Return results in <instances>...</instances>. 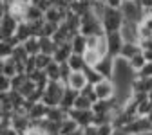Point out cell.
<instances>
[{"label": "cell", "instance_id": "1", "mask_svg": "<svg viewBox=\"0 0 152 135\" xmlns=\"http://www.w3.org/2000/svg\"><path fill=\"white\" fill-rule=\"evenodd\" d=\"M65 88H67V85L62 83V81H49V85L45 87L44 95H42V103L47 105L49 108L60 106L62 105V97L65 94Z\"/></svg>", "mask_w": 152, "mask_h": 135}, {"label": "cell", "instance_id": "2", "mask_svg": "<svg viewBox=\"0 0 152 135\" xmlns=\"http://www.w3.org/2000/svg\"><path fill=\"white\" fill-rule=\"evenodd\" d=\"M125 24V18H123V13L121 9H109L105 11L103 18H102V25L105 29V32H120L121 27Z\"/></svg>", "mask_w": 152, "mask_h": 135}, {"label": "cell", "instance_id": "3", "mask_svg": "<svg viewBox=\"0 0 152 135\" xmlns=\"http://www.w3.org/2000/svg\"><path fill=\"white\" fill-rule=\"evenodd\" d=\"M121 13H123L125 22H130V24H141L145 18V11L138 4V0H134V2H123Z\"/></svg>", "mask_w": 152, "mask_h": 135}, {"label": "cell", "instance_id": "4", "mask_svg": "<svg viewBox=\"0 0 152 135\" xmlns=\"http://www.w3.org/2000/svg\"><path fill=\"white\" fill-rule=\"evenodd\" d=\"M18 25H20V22L11 13L2 14V20H0V40H7V38L16 36Z\"/></svg>", "mask_w": 152, "mask_h": 135}, {"label": "cell", "instance_id": "5", "mask_svg": "<svg viewBox=\"0 0 152 135\" xmlns=\"http://www.w3.org/2000/svg\"><path fill=\"white\" fill-rule=\"evenodd\" d=\"M94 94H96L98 99H102V101H112L118 94V87L112 79H103L98 85H94Z\"/></svg>", "mask_w": 152, "mask_h": 135}, {"label": "cell", "instance_id": "6", "mask_svg": "<svg viewBox=\"0 0 152 135\" xmlns=\"http://www.w3.org/2000/svg\"><path fill=\"white\" fill-rule=\"evenodd\" d=\"M67 113H69L71 119H74L78 123L80 128H87V126L94 124V112L92 110H76V108H72Z\"/></svg>", "mask_w": 152, "mask_h": 135}, {"label": "cell", "instance_id": "7", "mask_svg": "<svg viewBox=\"0 0 152 135\" xmlns=\"http://www.w3.org/2000/svg\"><path fill=\"white\" fill-rule=\"evenodd\" d=\"M150 130H152V124H150L148 117H136L134 121H130L123 128V131H127L129 135H140V133H145Z\"/></svg>", "mask_w": 152, "mask_h": 135}, {"label": "cell", "instance_id": "8", "mask_svg": "<svg viewBox=\"0 0 152 135\" xmlns=\"http://www.w3.org/2000/svg\"><path fill=\"white\" fill-rule=\"evenodd\" d=\"M107 45H109V56L120 58L121 49H123V45H125L123 38H121V32H109V34H107Z\"/></svg>", "mask_w": 152, "mask_h": 135}, {"label": "cell", "instance_id": "9", "mask_svg": "<svg viewBox=\"0 0 152 135\" xmlns=\"http://www.w3.org/2000/svg\"><path fill=\"white\" fill-rule=\"evenodd\" d=\"M120 32H121V38L125 43H140V24L125 22Z\"/></svg>", "mask_w": 152, "mask_h": 135}, {"label": "cell", "instance_id": "10", "mask_svg": "<svg viewBox=\"0 0 152 135\" xmlns=\"http://www.w3.org/2000/svg\"><path fill=\"white\" fill-rule=\"evenodd\" d=\"M27 103H29V101H27ZM47 112H49V106L44 105L42 101H38V103H29V112H27V113H29L33 124L44 121V119L47 117Z\"/></svg>", "mask_w": 152, "mask_h": 135}, {"label": "cell", "instance_id": "11", "mask_svg": "<svg viewBox=\"0 0 152 135\" xmlns=\"http://www.w3.org/2000/svg\"><path fill=\"white\" fill-rule=\"evenodd\" d=\"M65 85H67L69 88L76 90V92H82V90L89 85V81H87L85 72H83V70H78V72H71V76H69V79L65 81Z\"/></svg>", "mask_w": 152, "mask_h": 135}, {"label": "cell", "instance_id": "12", "mask_svg": "<svg viewBox=\"0 0 152 135\" xmlns=\"http://www.w3.org/2000/svg\"><path fill=\"white\" fill-rule=\"evenodd\" d=\"M18 74H20V70H18V61L15 60V58L0 60V76H6V78L13 79Z\"/></svg>", "mask_w": 152, "mask_h": 135}, {"label": "cell", "instance_id": "13", "mask_svg": "<svg viewBox=\"0 0 152 135\" xmlns=\"http://www.w3.org/2000/svg\"><path fill=\"white\" fill-rule=\"evenodd\" d=\"M114 60L116 58H112V56H105L100 60V63L94 67L102 76H103V79H112L114 78Z\"/></svg>", "mask_w": 152, "mask_h": 135}, {"label": "cell", "instance_id": "14", "mask_svg": "<svg viewBox=\"0 0 152 135\" xmlns=\"http://www.w3.org/2000/svg\"><path fill=\"white\" fill-rule=\"evenodd\" d=\"M74 52H72V45H71V42H67V43H62V45H58V49H56V52L53 54V61H56V63H67L69 61V58L72 56Z\"/></svg>", "mask_w": 152, "mask_h": 135}, {"label": "cell", "instance_id": "15", "mask_svg": "<svg viewBox=\"0 0 152 135\" xmlns=\"http://www.w3.org/2000/svg\"><path fill=\"white\" fill-rule=\"evenodd\" d=\"M69 11L82 18L83 14L92 13V0H72L69 6Z\"/></svg>", "mask_w": 152, "mask_h": 135}, {"label": "cell", "instance_id": "16", "mask_svg": "<svg viewBox=\"0 0 152 135\" xmlns=\"http://www.w3.org/2000/svg\"><path fill=\"white\" fill-rule=\"evenodd\" d=\"M80 95V92H76V90H72V88H65V94H64V97H62V108L65 110V112H69V110H72L74 108V103H76V97Z\"/></svg>", "mask_w": 152, "mask_h": 135}, {"label": "cell", "instance_id": "17", "mask_svg": "<svg viewBox=\"0 0 152 135\" xmlns=\"http://www.w3.org/2000/svg\"><path fill=\"white\" fill-rule=\"evenodd\" d=\"M69 117V113L62 108V106H53V108H49V112H47V117L45 119H49V121H53V123H58V124H62L65 119Z\"/></svg>", "mask_w": 152, "mask_h": 135}, {"label": "cell", "instance_id": "18", "mask_svg": "<svg viewBox=\"0 0 152 135\" xmlns=\"http://www.w3.org/2000/svg\"><path fill=\"white\" fill-rule=\"evenodd\" d=\"M71 45H72V52H74V54H80V56H83V54L89 51V49H87V38H85L83 34H76V36L72 38Z\"/></svg>", "mask_w": 152, "mask_h": 135}, {"label": "cell", "instance_id": "19", "mask_svg": "<svg viewBox=\"0 0 152 135\" xmlns=\"http://www.w3.org/2000/svg\"><path fill=\"white\" fill-rule=\"evenodd\" d=\"M141 52H143V51H141L140 43H125V45H123V49H121L120 58H123V60L130 61L134 56H138V54H141Z\"/></svg>", "mask_w": 152, "mask_h": 135}, {"label": "cell", "instance_id": "20", "mask_svg": "<svg viewBox=\"0 0 152 135\" xmlns=\"http://www.w3.org/2000/svg\"><path fill=\"white\" fill-rule=\"evenodd\" d=\"M16 40L20 43H26L29 38H33V31H31V24L27 22H20V25H18V31H16Z\"/></svg>", "mask_w": 152, "mask_h": 135}, {"label": "cell", "instance_id": "21", "mask_svg": "<svg viewBox=\"0 0 152 135\" xmlns=\"http://www.w3.org/2000/svg\"><path fill=\"white\" fill-rule=\"evenodd\" d=\"M58 49L56 42L53 38H40V54H47V56H53Z\"/></svg>", "mask_w": 152, "mask_h": 135}, {"label": "cell", "instance_id": "22", "mask_svg": "<svg viewBox=\"0 0 152 135\" xmlns=\"http://www.w3.org/2000/svg\"><path fill=\"white\" fill-rule=\"evenodd\" d=\"M67 65L71 67L72 72H78V70H85V69H87V63H85V60H83V56H80V54H72V56L69 58Z\"/></svg>", "mask_w": 152, "mask_h": 135}, {"label": "cell", "instance_id": "23", "mask_svg": "<svg viewBox=\"0 0 152 135\" xmlns=\"http://www.w3.org/2000/svg\"><path fill=\"white\" fill-rule=\"evenodd\" d=\"M45 74H47L49 81H62V70H60V63L53 61V63H51V65L45 69Z\"/></svg>", "mask_w": 152, "mask_h": 135}, {"label": "cell", "instance_id": "24", "mask_svg": "<svg viewBox=\"0 0 152 135\" xmlns=\"http://www.w3.org/2000/svg\"><path fill=\"white\" fill-rule=\"evenodd\" d=\"M76 130H80V126H78V123H76L74 119H71V117H67V119L60 124V135H71V133H74Z\"/></svg>", "mask_w": 152, "mask_h": 135}, {"label": "cell", "instance_id": "25", "mask_svg": "<svg viewBox=\"0 0 152 135\" xmlns=\"http://www.w3.org/2000/svg\"><path fill=\"white\" fill-rule=\"evenodd\" d=\"M85 76H87V81H89V85H98L100 81H103V76L94 69V67H87L85 70Z\"/></svg>", "mask_w": 152, "mask_h": 135}, {"label": "cell", "instance_id": "26", "mask_svg": "<svg viewBox=\"0 0 152 135\" xmlns=\"http://www.w3.org/2000/svg\"><path fill=\"white\" fill-rule=\"evenodd\" d=\"M26 51L29 52V56H36V54H40V38H29V40L24 43Z\"/></svg>", "mask_w": 152, "mask_h": 135}, {"label": "cell", "instance_id": "27", "mask_svg": "<svg viewBox=\"0 0 152 135\" xmlns=\"http://www.w3.org/2000/svg\"><path fill=\"white\" fill-rule=\"evenodd\" d=\"M13 58H15L18 63H26V61L29 60V52L26 51L24 43H20V45H16V47H15V51H13Z\"/></svg>", "mask_w": 152, "mask_h": 135}, {"label": "cell", "instance_id": "28", "mask_svg": "<svg viewBox=\"0 0 152 135\" xmlns=\"http://www.w3.org/2000/svg\"><path fill=\"white\" fill-rule=\"evenodd\" d=\"M129 63H130V69L134 70V72H136V76H138V72H140V70L147 65V60L143 58V52H141V54H138V56L132 58V60H130Z\"/></svg>", "mask_w": 152, "mask_h": 135}, {"label": "cell", "instance_id": "29", "mask_svg": "<svg viewBox=\"0 0 152 135\" xmlns=\"http://www.w3.org/2000/svg\"><path fill=\"white\" fill-rule=\"evenodd\" d=\"M83 60H85L87 67H96V65L100 63V60H102V56H100L96 51H87V52L83 54Z\"/></svg>", "mask_w": 152, "mask_h": 135}, {"label": "cell", "instance_id": "30", "mask_svg": "<svg viewBox=\"0 0 152 135\" xmlns=\"http://www.w3.org/2000/svg\"><path fill=\"white\" fill-rule=\"evenodd\" d=\"M53 63V56L47 54H36V69L38 70H45Z\"/></svg>", "mask_w": 152, "mask_h": 135}, {"label": "cell", "instance_id": "31", "mask_svg": "<svg viewBox=\"0 0 152 135\" xmlns=\"http://www.w3.org/2000/svg\"><path fill=\"white\" fill-rule=\"evenodd\" d=\"M74 108L76 110H92V101L89 97H85V95H78L76 97V103H74Z\"/></svg>", "mask_w": 152, "mask_h": 135}, {"label": "cell", "instance_id": "32", "mask_svg": "<svg viewBox=\"0 0 152 135\" xmlns=\"http://www.w3.org/2000/svg\"><path fill=\"white\" fill-rule=\"evenodd\" d=\"M36 90H38V87H36V85H34L31 79H27V83H26V85H24L20 90H18V92H20V95H22V97L29 99V97H31V95H33Z\"/></svg>", "mask_w": 152, "mask_h": 135}, {"label": "cell", "instance_id": "33", "mask_svg": "<svg viewBox=\"0 0 152 135\" xmlns=\"http://www.w3.org/2000/svg\"><path fill=\"white\" fill-rule=\"evenodd\" d=\"M27 79H29V76L27 74H18V76H15V78L11 79V83H13V90H20L26 83H27Z\"/></svg>", "mask_w": 152, "mask_h": 135}, {"label": "cell", "instance_id": "34", "mask_svg": "<svg viewBox=\"0 0 152 135\" xmlns=\"http://www.w3.org/2000/svg\"><path fill=\"white\" fill-rule=\"evenodd\" d=\"M13 90V83L9 78H6V76H0V94H7Z\"/></svg>", "mask_w": 152, "mask_h": 135}, {"label": "cell", "instance_id": "35", "mask_svg": "<svg viewBox=\"0 0 152 135\" xmlns=\"http://www.w3.org/2000/svg\"><path fill=\"white\" fill-rule=\"evenodd\" d=\"M138 78H143V79H152V63H147L140 72H138Z\"/></svg>", "mask_w": 152, "mask_h": 135}, {"label": "cell", "instance_id": "36", "mask_svg": "<svg viewBox=\"0 0 152 135\" xmlns=\"http://www.w3.org/2000/svg\"><path fill=\"white\" fill-rule=\"evenodd\" d=\"M114 128L112 126V123H107V124H100L98 126V135H112L114 133Z\"/></svg>", "mask_w": 152, "mask_h": 135}, {"label": "cell", "instance_id": "37", "mask_svg": "<svg viewBox=\"0 0 152 135\" xmlns=\"http://www.w3.org/2000/svg\"><path fill=\"white\" fill-rule=\"evenodd\" d=\"M125 0H103V4L109 7V9H121Z\"/></svg>", "mask_w": 152, "mask_h": 135}, {"label": "cell", "instance_id": "38", "mask_svg": "<svg viewBox=\"0 0 152 135\" xmlns=\"http://www.w3.org/2000/svg\"><path fill=\"white\" fill-rule=\"evenodd\" d=\"M141 25H143L145 29H148V31L152 32V14H150V13H145V18H143Z\"/></svg>", "mask_w": 152, "mask_h": 135}, {"label": "cell", "instance_id": "39", "mask_svg": "<svg viewBox=\"0 0 152 135\" xmlns=\"http://www.w3.org/2000/svg\"><path fill=\"white\" fill-rule=\"evenodd\" d=\"M26 135H47L40 126H31L27 131H26Z\"/></svg>", "mask_w": 152, "mask_h": 135}, {"label": "cell", "instance_id": "40", "mask_svg": "<svg viewBox=\"0 0 152 135\" xmlns=\"http://www.w3.org/2000/svg\"><path fill=\"white\" fill-rule=\"evenodd\" d=\"M138 4L141 6L143 11H150L152 9V0H138Z\"/></svg>", "mask_w": 152, "mask_h": 135}, {"label": "cell", "instance_id": "41", "mask_svg": "<svg viewBox=\"0 0 152 135\" xmlns=\"http://www.w3.org/2000/svg\"><path fill=\"white\" fill-rule=\"evenodd\" d=\"M83 135H98V126H87L83 128Z\"/></svg>", "mask_w": 152, "mask_h": 135}, {"label": "cell", "instance_id": "42", "mask_svg": "<svg viewBox=\"0 0 152 135\" xmlns=\"http://www.w3.org/2000/svg\"><path fill=\"white\" fill-rule=\"evenodd\" d=\"M143 58L147 60V63H152V51H143Z\"/></svg>", "mask_w": 152, "mask_h": 135}, {"label": "cell", "instance_id": "43", "mask_svg": "<svg viewBox=\"0 0 152 135\" xmlns=\"http://www.w3.org/2000/svg\"><path fill=\"white\" fill-rule=\"evenodd\" d=\"M112 135H129L127 131H123V130H114V133Z\"/></svg>", "mask_w": 152, "mask_h": 135}, {"label": "cell", "instance_id": "44", "mask_svg": "<svg viewBox=\"0 0 152 135\" xmlns=\"http://www.w3.org/2000/svg\"><path fill=\"white\" fill-rule=\"evenodd\" d=\"M140 135H152V130L150 131H145V133H140Z\"/></svg>", "mask_w": 152, "mask_h": 135}, {"label": "cell", "instance_id": "45", "mask_svg": "<svg viewBox=\"0 0 152 135\" xmlns=\"http://www.w3.org/2000/svg\"><path fill=\"white\" fill-rule=\"evenodd\" d=\"M148 101L152 103V92H148Z\"/></svg>", "mask_w": 152, "mask_h": 135}, {"label": "cell", "instance_id": "46", "mask_svg": "<svg viewBox=\"0 0 152 135\" xmlns=\"http://www.w3.org/2000/svg\"><path fill=\"white\" fill-rule=\"evenodd\" d=\"M148 121H150V124H152V112L148 113Z\"/></svg>", "mask_w": 152, "mask_h": 135}, {"label": "cell", "instance_id": "47", "mask_svg": "<svg viewBox=\"0 0 152 135\" xmlns=\"http://www.w3.org/2000/svg\"><path fill=\"white\" fill-rule=\"evenodd\" d=\"M125 2H134V0H125Z\"/></svg>", "mask_w": 152, "mask_h": 135}]
</instances>
